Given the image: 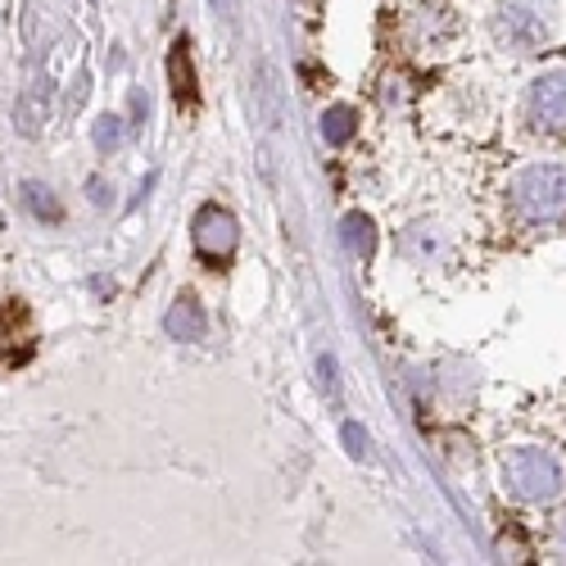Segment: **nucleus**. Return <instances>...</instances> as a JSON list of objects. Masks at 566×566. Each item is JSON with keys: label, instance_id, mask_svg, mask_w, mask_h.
<instances>
[{"label": "nucleus", "instance_id": "nucleus-13", "mask_svg": "<svg viewBox=\"0 0 566 566\" xmlns=\"http://www.w3.org/2000/svg\"><path fill=\"white\" fill-rule=\"evenodd\" d=\"M408 250H412V254H436V250H440V241H436V231H427V227H417V231H412V241H408Z\"/></svg>", "mask_w": 566, "mask_h": 566}, {"label": "nucleus", "instance_id": "nucleus-7", "mask_svg": "<svg viewBox=\"0 0 566 566\" xmlns=\"http://www.w3.org/2000/svg\"><path fill=\"white\" fill-rule=\"evenodd\" d=\"M168 77H172L177 105L191 109V105L200 101V91H196V69H191V45H186V36L172 45V55H168Z\"/></svg>", "mask_w": 566, "mask_h": 566}, {"label": "nucleus", "instance_id": "nucleus-8", "mask_svg": "<svg viewBox=\"0 0 566 566\" xmlns=\"http://www.w3.org/2000/svg\"><path fill=\"white\" fill-rule=\"evenodd\" d=\"M345 245H349L354 259H371V250H376L371 218H363V213H349V218H345Z\"/></svg>", "mask_w": 566, "mask_h": 566}, {"label": "nucleus", "instance_id": "nucleus-1", "mask_svg": "<svg viewBox=\"0 0 566 566\" xmlns=\"http://www.w3.org/2000/svg\"><path fill=\"white\" fill-rule=\"evenodd\" d=\"M503 481H507V490H512L516 499L548 503V499H557V490H562V471H557V462H553L544 449H516V453H507V462H503Z\"/></svg>", "mask_w": 566, "mask_h": 566}, {"label": "nucleus", "instance_id": "nucleus-12", "mask_svg": "<svg viewBox=\"0 0 566 566\" xmlns=\"http://www.w3.org/2000/svg\"><path fill=\"white\" fill-rule=\"evenodd\" d=\"M28 322V304L23 300H6L0 304V332H10V326H23Z\"/></svg>", "mask_w": 566, "mask_h": 566}, {"label": "nucleus", "instance_id": "nucleus-4", "mask_svg": "<svg viewBox=\"0 0 566 566\" xmlns=\"http://www.w3.org/2000/svg\"><path fill=\"white\" fill-rule=\"evenodd\" d=\"M531 118L544 132H566V73H544L531 86Z\"/></svg>", "mask_w": 566, "mask_h": 566}, {"label": "nucleus", "instance_id": "nucleus-6", "mask_svg": "<svg viewBox=\"0 0 566 566\" xmlns=\"http://www.w3.org/2000/svg\"><path fill=\"white\" fill-rule=\"evenodd\" d=\"M164 326H168L172 340H205V336H209V317H205V308L196 304V295H181V300L168 308Z\"/></svg>", "mask_w": 566, "mask_h": 566}, {"label": "nucleus", "instance_id": "nucleus-11", "mask_svg": "<svg viewBox=\"0 0 566 566\" xmlns=\"http://www.w3.org/2000/svg\"><path fill=\"white\" fill-rule=\"evenodd\" d=\"M118 146H123V118L105 114V118L96 123V150H101V155H114Z\"/></svg>", "mask_w": 566, "mask_h": 566}, {"label": "nucleus", "instance_id": "nucleus-5", "mask_svg": "<svg viewBox=\"0 0 566 566\" xmlns=\"http://www.w3.org/2000/svg\"><path fill=\"white\" fill-rule=\"evenodd\" d=\"M499 28H503V36L512 45H539L548 36V19L539 10H526V6H503Z\"/></svg>", "mask_w": 566, "mask_h": 566}, {"label": "nucleus", "instance_id": "nucleus-10", "mask_svg": "<svg viewBox=\"0 0 566 566\" xmlns=\"http://www.w3.org/2000/svg\"><path fill=\"white\" fill-rule=\"evenodd\" d=\"M23 196H28V209L41 213L45 222H60V218H64V209L55 205V196L45 191V186H23Z\"/></svg>", "mask_w": 566, "mask_h": 566}, {"label": "nucleus", "instance_id": "nucleus-3", "mask_svg": "<svg viewBox=\"0 0 566 566\" xmlns=\"http://www.w3.org/2000/svg\"><path fill=\"white\" fill-rule=\"evenodd\" d=\"M235 241H241V227H235V218L218 205H205L196 213V250L205 259H231Z\"/></svg>", "mask_w": 566, "mask_h": 566}, {"label": "nucleus", "instance_id": "nucleus-16", "mask_svg": "<svg viewBox=\"0 0 566 566\" xmlns=\"http://www.w3.org/2000/svg\"><path fill=\"white\" fill-rule=\"evenodd\" d=\"M557 539H562V553H566V522H562V535Z\"/></svg>", "mask_w": 566, "mask_h": 566}, {"label": "nucleus", "instance_id": "nucleus-9", "mask_svg": "<svg viewBox=\"0 0 566 566\" xmlns=\"http://www.w3.org/2000/svg\"><path fill=\"white\" fill-rule=\"evenodd\" d=\"M354 127H358V114L349 105H336V109L322 114V136L332 140V146H345V140L354 136Z\"/></svg>", "mask_w": 566, "mask_h": 566}, {"label": "nucleus", "instance_id": "nucleus-15", "mask_svg": "<svg viewBox=\"0 0 566 566\" xmlns=\"http://www.w3.org/2000/svg\"><path fill=\"white\" fill-rule=\"evenodd\" d=\"M109 196H114V191H109L105 181H91V200H96V205H109Z\"/></svg>", "mask_w": 566, "mask_h": 566}, {"label": "nucleus", "instance_id": "nucleus-2", "mask_svg": "<svg viewBox=\"0 0 566 566\" xmlns=\"http://www.w3.org/2000/svg\"><path fill=\"white\" fill-rule=\"evenodd\" d=\"M516 196V209L526 218H544V222H557L566 218V168L557 164H539V168H526L512 186Z\"/></svg>", "mask_w": 566, "mask_h": 566}, {"label": "nucleus", "instance_id": "nucleus-14", "mask_svg": "<svg viewBox=\"0 0 566 566\" xmlns=\"http://www.w3.org/2000/svg\"><path fill=\"white\" fill-rule=\"evenodd\" d=\"M345 444H349L354 458H363V453H367V436H363V427H354V421H349V427H345Z\"/></svg>", "mask_w": 566, "mask_h": 566}]
</instances>
